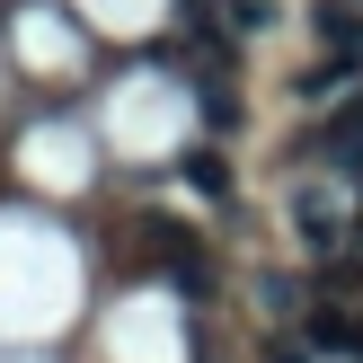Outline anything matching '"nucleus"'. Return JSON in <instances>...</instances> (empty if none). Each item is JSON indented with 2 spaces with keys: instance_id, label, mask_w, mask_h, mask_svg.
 <instances>
[{
  "instance_id": "obj_1",
  "label": "nucleus",
  "mask_w": 363,
  "mask_h": 363,
  "mask_svg": "<svg viewBox=\"0 0 363 363\" xmlns=\"http://www.w3.org/2000/svg\"><path fill=\"white\" fill-rule=\"evenodd\" d=\"M293 222H301V248H311V257H328V248L346 240V213H337V204H319V186L293 204Z\"/></svg>"
},
{
  "instance_id": "obj_5",
  "label": "nucleus",
  "mask_w": 363,
  "mask_h": 363,
  "mask_svg": "<svg viewBox=\"0 0 363 363\" xmlns=\"http://www.w3.org/2000/svg\"><path fill=\"white\" fill-rule=\"evenodd\" d=\"M266 18H275L266 0H230V27H266Z\"/></svg>"
},
{
  "instance_id": "obj_2",
  "label": "nucleus",
  "mask_w": 363,
  "mask_h": 363,
  "mask_svg": "<svg viewBox=\"0 0 363 363\" xmlns=\"http://www.w3.org/2000/svg\"><path fill=\"white\" fill-rule=\"evenodd\" d=\"M319 151H328L337 169H363V98H354V106H337V116H328V133H319Z\"/></svg>"
},
{
  "instance_id": "obj_3",
  "label": "nucleus",
  "mask_w": 363,
  "mask_h": 363,
  "mask_svg": "<svg viewBox=\"0 0 363 363\" xmlns=\"http://www.w3.org/2000/svg\"><path fill=\"white\" fill-rule=\"evenodd\" d=\"M354 71H363V53H328L319 71H301V98H337V89H346Z\"/></svg>"
},
{
  "instance_id": "obj_4",
  "label": "nucleus",
  "mask_w": 363,
  "mask_h": 363,
  "mask_svg": "<svg viewBox=\"0 0 363 363\" xmlns=\"http://www.w3.org/2000/svg\"><path fill=\"white\" fill-rule=\"evenodd\" d=\"M186 177H195L204 195H222V160H213V151H195V160H186Z\"/></svg>"
}]
</instances>
